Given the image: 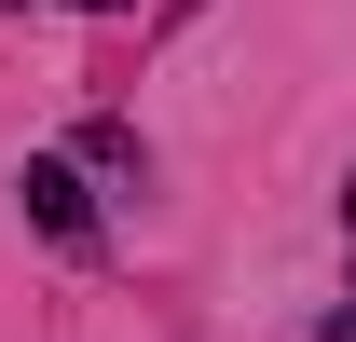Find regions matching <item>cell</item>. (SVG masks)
Listing matches in <instances>:
<instances>
[{"mask_svg":"<svg viewBox=\"0 0 356 342\" xmlns=\"http://www.w3.org/2000/svg\"><path fill=\"white\" fill-rule=\"evenodd\" d=\"M14 206L42 219L55 247H96V192H83V165H55V151H42V165H14Z\"/></svg>","mask_w":356,"mask_h":342,"instance_id":"cell-1","label":"cell"},{"mask_svg":"<svg viewBox=\"0 0 356 342\" xmlns=\"http://www.w3.org/2000/svg\"><path fill=\"white\" fill-rule=\"evenodd\" d=\"M315 342H356V315H329V329H315Z\"/></svg>","mask_w":356,"mask_h":342,"instance_id":"cell-2","label":"cell"},{"mask_svg":"<svg viewBox=\"0 0 356 342\" xmlns=\"http://www.w3.org/2000/svg\"><path fill=\"white\" fill-rule=\"evenodd\" d=\"M343 233H356V178H343Z\"/></svg>","mask_w":356,"mask_h":342,"instance_id":"cell-3","label":"cell"},{"mask_svg":"<svg viewBox=\"0 0 356 342\" xmlns=\"http://www.w3.org/2000/svg\"><path fill=\"white\" fill-rule=\"evenodd\" d=\"M83 14H124V0H83Z\"/></svg>","mask_w":356,"mask_h":342,"instance_id":"cell-4","label":"cell"}]
</instances>
